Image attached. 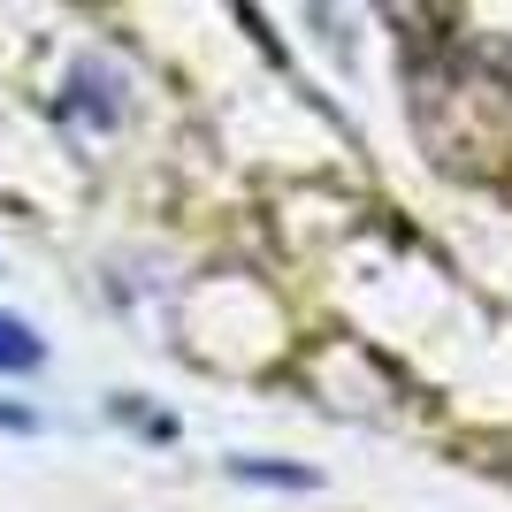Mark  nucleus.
I'll use <instances>...</instances> for the list:
<instances>
[{
	"mask_svg": "<svg viewBox=\"0 0 512 512\" xmlns=\"http://www.w3.org/2000/svg\"><path fill=\"white\" fill-rule=\"evenodd\" d=\"M39 360H46V344L31 337L16 314H0V375H31Z\"/></svg>",
	"mask_w": 512,
	"mask_h": 512,
	"instance_id": "obj_1",
	"label": "nucleus"
},
{
	"mask_svg": "<svg viewBox=\"0 0 512 512\" xmlns=\"http://www.w3.org/2000/svg\"><path fill=\"white\" fill-rule=\"evenodd\" d=\"M245 482H291V490H306L314 474H306V467H245Z\"/></svg>",
	"mask_w": 512,
	"mask_h": 512,
	"instance_id": "obj_2",
	"label": "nucleus"
}]
</instances>
